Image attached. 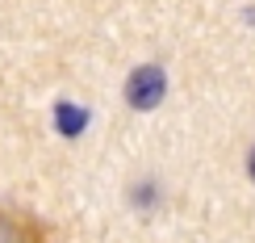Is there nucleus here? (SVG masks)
<instances>
[{
	"instance_id": "1",
	"label": "nucleus",
	"mask_w": 255,
	"mask_h": 243,
	"mask_svg": "<svg viewBox=\"0 0 255 243\" xmlns=\"http://www.w3.org/2000/svg\"><path fill=\"white\" fill-rule=\"evenodd\" d=\"M163 92H167V76L159 67H138L130 76V84H126V101L134 109H155L163 101Z\"/></svg>"
},
{
	"instance_id": "2",
	"label": "nucleus",
	"mask_w": 255,
	"mask_h": 243,
	"mask_svg": "<svg viewBox=\"0 0 255 243\" xmlns=\"http://www.w3.org/2000/svg\"><path fill=\"white\" fill-rule=\"evenodd\" d=\"M55 126H59V134L76 139V134H84V126H88V109H80V105H59L55 109Z\"/></svg>"
},
{
	"instance_id": "3",
	"label": "nucleus",
	"mask_w": 255,
	"mask_h": 243,
	"mask_svg": "<svg viewBox=\"0 0 255 243\" xmlns=\"http://www.w3.org/2000/svg\"><path fill=\"white\" fill-rule=\"evenodd\" d=\"M247 172H251V181H255V151H251V160H247Z\"/></svg>"
}]
</instances>
